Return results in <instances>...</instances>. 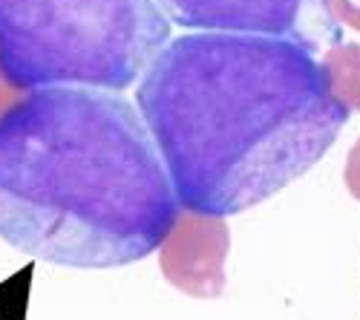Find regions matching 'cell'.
Segmentation results:
<instances>
[{"label": "cell", "mask_w": 360, "mask_h": 320, "mask_svg": "<svg viewBox=\"0 0 360 320\" xmlns=\"http://www.w3.org/2000/svg\"><path fill=\"white\" fill-rule=\"evenodd\" d=\"M136 104L179 205L211 217L243 214L288 188L352 115L309 46L239 32L167 41Z\"/></svg>", "instance_id": "6da1fadb"}, {"label": "cell", "mask_w": 360, "mask_h": 320, "mask_svg": "<svg viewBox=\"0 0 360 320\" xmlns=\"http://www.w3.org/2000/svg\"><path fill=\"white\" fill-rule=\"evenodd\" d=\"M179 211L165 159L130 101L46 87L0 115V240L67 269L153 254Z\"/></svg>", "instance_id": "7a4b0ae2"}, {"label": "cell", "mask_w": 360, "mask_h": 320, "mask_svg": "<svg viewBox=\"0 0 360 320\" xmlns=\"http://www.w3.org/2000/svg\"><path fill=\"white\" fill-rule=\"evenodd\" d=\"M167 41L156 0H0V72L18 93H124Z\"/></svg>", "instance_id": "3957f363"}, {"label": "cell", "mask_w": 360, "mask_h": 320, "mask_svg": "<svg viewBox=\"0 0 360 320\" xmlns=\"http://www.w3.org/2000/svg\"><path fill=\"white\" fill-rule=\"evenodd\" d=\"M167 20L202 32L271 35L309 46L338 41V20L328 0H156Z\"/></svg>", "instance_id": "277c9868"}, {"label": "cell", "mask_w": 360, "mask_h": 320, "mask_svg": "<svg viewBox=\"0 0 360 320\" xmlns=\"http://www.w3.org/2000/svg\"><path fill=\"white\" fill-rule=\"evenodd\" d=\"M228 251L231 231L225 217L182 208L165 243L159 245V266L165 280L182 295L211 300L225 292Z\"/></svg>", "instance_id": "5b68a950"}, {"label": "cell", "mask_w": 360, "mask_h": 320, "mask_svg": "<svg viewBox=\"0 0 360 320\" xmlns=\"http://www.w3.org/2000/svg\"><path fill=\"white\" fill-rule=\"evenodd\" d=\"M323 70L328 72L338 98L354 113L360 110V44H335L323 55Z\"/></svg>", "instance_id": "8992f818"}, {"label": "cell", "mask_w": 360, "mask_h": 320, "mask_svg": "<svg viewBox=\"0 0 360 320\" xmlns=\"http://www.w3.org/2000/svg\"><path fill=\"white\" fill-rule=\"evenodd\" d=\"M328 6L338 23H346L349 29L360 32V0H328Z\"/></svg>", "instance_id": "52a82bcc"}, {"label": "cell", "mask_w": 360, "mask_h": 320, "mask_svg": "<svg viewBox=\"0 0 360 320\" xmlns=\"http://www.w3.org/2000/svg\"><path fill=\"white\" fill-rule=\"evenodd\" d=\"M343 179H346L349 193L360 202V139L354 141V148L346 156V173H343Z\"/></svg>", "instance_id": "ba28073f"}, {"label": "cell", "mask_w": 360, "mask_h": 320, "mask_svg": "<svg viewBox=\"0 0 360 320\" xmlns=\"http://www.w3.org/2000/svg\"><path fill=\"white\" fill-rule=\"evenodd\" d=\"M18 98H20V93H18L15 87L4 78V72H0V115H4V113H6Z\"/></svg>", "instance_id": "9c48e42d"}]
</instances>
